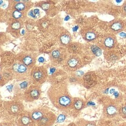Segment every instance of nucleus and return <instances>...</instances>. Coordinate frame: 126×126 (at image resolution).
Masks as SVG:
<instances>
[{
	"label": "nucleus",
	"instance_id": "f257e3e1",
	"mask_svg": "<svg viewBox=\"0 0 126 126\" xmlns=\"http://www.w3.org/2000/svg\"><path fill=\"white\" fill-rule=\"evenodd\" d=\"M47 94L52 105L57 109L68 111L72 108L73 98L66 83L60 82L53 85L48 88Z\"/></svg>",
	"mask_w": 126,
	"mask_h": 126
},
{
	"label": "nucleus",
	"instance_id": "f03ea898",
	"mask_svg": "<svg viewBox=\"0 0 126 126\" xmlns=\"http://www.w3.org/2000/svg\"><path fill=\"white\" fill-rule=\"evenodd\" d=\"M29 75L33 84L40 85L46 81L48 72L47 69L43 66H34L31 69Z\"/></svg>",
	"mask_w": 126,
	"mask_h": 126
},
{
	"label": "nucleus",
	"instance_id": "7ed1b4c3",
	"mask_svg": "<svg viewBox=\"0 0 126 126\" xmlns=\"http://www.w3.org/2000/svg\"><path fill=\"white\" fill-rule=\"evenodd\" d=\"M5 110L9 114L18 117L24 111V106L19 100H12L5 102L4 104Z\"/></svg>",
	"mask_w": 126,
	"mask_h": 126
},
{
	"label": "nucleus",
	"instance_id": "20e7f679",
	"mask_svg": "<svg viewBox=\"0 0 126 126\" xmlns=\"http://www.w3.org/2000/svg\"><path fill=\"white\" fill-rule=\"evenodd\" d=\"M41 94L42 91L40 85L33 84L25 91L23 97L26 102H31L38 99L40 96Z\"/></svg>",
	"mask_w": 126,
	"mask_h": 126
},
{
	"label": "nucleus",
	"instance_id": "39448f33",
	"mask_svg": "<svg viewBox=\"0 0 126 126\" xmlns=\"http://www.w3.org/2000/svg\"><path fill=\"white\" fill-rule=\"evenodd\" d=\"M13 72L16 76V78L19 80H23L27 77L29 69L22 63L18 61L14 63L12 67Z\"/></svg>",
	"mask_w": 126,
	"mask_h": 126
},
{
	"label": "nucleus",
	"instance_id": "423d86ee",
	"mask_svg": "<svg viewBox=\"0 0 126 126\" xmlns=\"http://www.w3.org/2000/svg\"><path fill=\"white\" fill-rule=\"evenodd\" d=\"M18 61L26 66L29 70L34 67L36 63V57L34 55L30 53H22L18 55Z\"/></svg>",
	"mask_w": 126,
	"mask_h": 126
},
{
	"label": "nucleus",
	"instance_id": "0eeeda50",
	"mask_svg": "<svg viewBox=\"0 0 126 126\" xmlns=\"http://www.w3.org/2000/svg\"><path fill=\"white\" fill-rule=\"evenodd\" d=\"M81 67V60L76 55L70 56L65 61V68L70 71H75Z\"/></svg>",
	"mask_w": 126,
	"mask_h": 126
},
{
	"label": "nucleus",
	"instance_id": "6e6552de",
	"mask_svg": "<svg viewBox=\"0 0 126 126\" xmlns=\"http://www.w3.org/2000/svg\"><path fill=\"white\" fill-rule=\"evenodd\" d=\"M56 120V115L52 111H48L36 123L37 126H52Z\"/></svg>",
	"mask_w": 126,
	"mask_h": 126
},
{
	"label": "nucleus",
	"instance_id": "1a4fd4ad",
	"mask_svg": "<svg viewBox=\"0 0 126 126\" xmlns=\"http://www.w3.org/2000/svg\"><path fill=\"white\" fill-rule=\"evenodd\" d=\"M117 105L113 101H108L103 107V115L106 118L114 117L117 114Z\"/></svg>",
	"mask_w": 126,
	"mask_h": 126
},
{
	"label": "nucleus",
	"instance_id": "9d476101",
	"mask_svg": "<svg viewBox=\"0 0 126 126\" xmlns=\"http://www.w3.org/2000/svg\"><path fill=\"white\" fill-rule=\"evenodd\" d=\"M16 123L18 126H34L35 125V122L32 119L29 112L23 113L19 116Z\"/></svg>",
	"mask_w": 126,
	"mask_h": 126
},
{
	"label": "nucleus",
	"instance_id": "9b49d317",
	"mask_svg": "<svg viewBox=\"0 0 126 126\" xmlns=\"http://www.w3.org/2000/svg\"><path fill=\"white\" fill-rule=\"evenodd\" d=\"M117 43L116 36L113 34H108L103 37L102 46L105 49L109 50L114 48Z\"/></svg>",
	"mask_w": 126,
	"mask_h": 126
},
{
	"label": "nucleus",
	"instance_id": "f8f14e48",
	"mask_svg": "<svg viewBox=\"0 0 126 126\" xmlns=\"http://www.w3.org/2000/svg\"><path fill=\"white\" fill-rule=\"evenodd\" d=\"M81 34L84 40L92 42L97 38V34L94 29L90 28H83L81 29Z\"/></svg>",
	"mask_w": 126,
	"mask_h": 126
},
{
	"label": "nucleus",
	"instance_id": "ddd939ff",
	"mask_svg": "<svg viewBox=\"0 0 126 126\" xmlns=\"http://www.w3.org/2000/svg\"><path fill=\"white\" fill-rule=\"evenodd\" d=\"M49 110L46 108H39L33 110L32 111L29 112V114L32 119L34 122H37Z\"/></svg>",
	"mask_w": 126,
	"mask_h": 126
},
{
	"label": "nucleus",
	"instance_id": "4468645a",
	"mask_svg": "<svg viewBox=\"0 0 126 126\" xmlns=\"http://www.w3.org/2000/svg\"><path fill=\"white\" fill-rule=\"evenodd\" d=\"M23 22L20 19H15L9 25V29L12 34H16V36H18L19 34L20 30L23 28Z\"/></svg>",
	"mask_w": 126,
	"mask_h": 126
},
{
	"label": "nucleus",
	"instance_id": "2eb2a0df",
	"mask_svg": "<svg viewBox=\"0 0 126 126\" xmlns=\"http://www.w3.org/2000/svg\"><path fill=\"white\" fill-rule=\"evenodd\" d=\"M15 3L14 4V8L15 11H18L20 12H25L28 11L31 5L29 4V2H20V1H15Z\"/></svg>",
	"mask_w": 126,
	"mask_h": 126
},
{
	"label": "nucleus",
	"instance_id": "dca6fc26",
	"mask_svg": "<svg viewBox=\"0 0 126 126\" xmlns=\"http://www.w3.org/2000/svg\"><path fill=\"white\" fill-rule=\"evenodd\" d=\"M71 36L70 33L65 31L60 34L59 41L60 43L63 46L69 45L71 42Z\"/></svg>",
	"mask_w": 126,
	"mask_h": 126
},
{
	"label": "nucleus",
	"instance_id": "f3484780",
	"mask_svg": "<svg viewBox=\"0 0 126 126\" xmlns=\"http://www.w3.org/2000/svg\"><path fill=\"white\" fill-rule=\"evenodd\" d=\"M110 28L113 32H119L123 29L124 23L120 20H115L110 23Z\"/></svg>",
	"mask_w": 126,
	"mask_h": 126
},
{
	"label": "nucleus",
	"instance_id": "a211bd4d",
	"mask_svg": "<svg viewBox=\"0 0 126 126\" xmlns=\"http://www.w3.org/2000/svg\"><path fill=\"white\" fill-rule=\"evenodd\" d=\"M63 57V51L61 49L57 48L53 50L50 54V59L53 61L57 62L61 61Z\"/></svg>",
	"mask_w": 126,
	"mask_h": 126
},
{
	"label": "nucleus",
	"instance_id": "6ab92c4d",
	"mask_svg": "<svg viewBox=\"0 0 126 126\" xmlns=\"http://www.w3.org/2000/svg\"><path fill=\"white\" fill-rule=\"evenodd\" d=\"M85 103L83 99L77 97V98L73 99L72 108H74V110L77 111H80L85 107Z\"/></svg>",
	"mask_w": 126,
	"mask_h": 126
},
{
	"label": "nucleus",
	"instance_id": "aec40b11",
	"mask_svg": "<svg viewBox=\"0 0 126 126\" xmlns=\"http://www.w3.org/2000/svg\"><path fill=\"white\" fill-rule=\"evenodd\" d=\"M83 81L86 83V85L92 86L94 85L96 81V76L94 73H88L83 77Z\"/></svg>",
	"mask_w": 126,
	"mask_h": 126
},
{
	"label": "nucleus",
	"instance_id": "412c9836",
	"mask_svg": "<svg viewBox=\"0 0 126 126\" xmlns=\"http://www.w3.org/2000/svg\"><path fill=\"white\" fill-rule=\"evenodd\" d=\"M105 57L108 61H114L117 60L118 57L117 55L113 53V51H108L105 53Z\"/></svg>",
	"mask_w": 126,
	"mask_h": 126
},
{
	"label": "nucleus",
	"instance_id": "4be33fe9",
	"mask_svg": "<svg viewBox=\"0 0 126 126\" xmlns=\"http://www.w3.org/2000/svg\"><path fill=\"white\" fill-rule=\"evenodd\" d=\"M77 126H96L94 122H90L85 120H80L77 122Z\"/></svg>",
	"mask_w": 126,
	"mask_h": 126
},
{
	"label": "nucleus",
	"instance_id": "5701e85b",
	"mask_svg": "<svg viewBox=\"0 0 126 126\" xmlns=\"http://www.w3.org/2000/svg\"><path fill=\"white\" fill-rule=\"evenodd\" d=\"M91 50L93 52L94 55H95L96 56H100L102 54V50L100 47L97 46L93 45L91 46Z\"/></svg>",
	"mask_w": 126,
	"mask_h": 126
},
{
	"label": "nucleus",
	"instance_id": "b1692460",
	"mask_svg": "<svg viewBox=\"0 0 126 126\" xmlns=\"http://www.w3.org/2000/svg\"><path fill=\"white\" fill-rule=\"evenodd\" d=\"M24 12H20L18 11L14 10L13 12H12V16L14 18H15V19H20L21 20V19L23 18V16H24Z\"/></svg>",
	"mask_w": 126,
	"mask_h": 126
},
{
	"label": "nucleus",
	"instance_id": "393cba45",
	"mask_svg": "<svg viewBox=\"0 0 126 126\" xmlns=\"http://www.w3.org/2000/svg\"><path fill=\"white\" fill-rule=\"evenodd\" d=\"M40 27L41 29H46L49 26V22L47 20V19H42V20H41L40 23Z\"/></svg>",
	"mask_w": 126,
	"mask_h": 126
},
{
	"label": "nucleus",
	"instance_id": "a878e982",
	"mask_svg": "<svg viewBox=\"0 0 126 126\" xmlns=\"http://www.w3.org/2000/svg\"><path fill=\"white\" fill-rule=\"evenodd\" d=\"M40 6V7L43 9V10H45V11H47L48 9L50 8V4L48 2H43L41 3Z\"/></svg>",
	"mask_w": 126,
	"mask_h": 126
},
{
	"label": "nucleus",
	"instance_id": "bb28decb",
	"mask_svg": "<svg viewBox=\"0 0 126 126\" xmlns=\"http://www.w3.org/2000/svg\"><path fill=\"white\" fill-rule=\"evenodd\" d=\"M119 113L122 117H126V105H124L120 109Z\"/></svg>",
	"mask_w": 126,
	"mask_h": 126
},
{
	"label": "nucleus",
	"instance_id": "cd10ccee",
	"mask_svg": "<svg viewBox=\"0 0 126 126\" xmlns=\"http://www.w3.org/2000/svg\"><path fill=\"white\" fill-rule=\"evenodd\" d=\"M79 45L77 43H74V44H72L71 45H70V48L71 50H72V51L75 52V51H77V50L79 49Z\"/></svg>",
	"mask_w": 126,
	"mask_h": 126
},
{
	"label": "nucleus",
	"instance_id": "c85d7f7f",
	"mask_svg": "<svg viewBox=\"0 0 126 126\" xmlns=\"http://www.w3.org/2000/svg\"><path fill=\"white\" fill-rule=\"evenodd\" d=\"M28 85V82L27 81H23L19 84V86H20V89H25V90L27 89Z\"/></svg>",
	"mask_w": 126,
	"mask_h": 126
},
{
	"label": "nucleus",
	"instance_id": "c756f323",
	"mask_svg": "<svg viewBox=\"0 0 126 126\" xmlns=\"http://www.w3.org/2000/svg\"><path fill=\"white\" fill-rule=\"evenodd\" d=\"M65 119V116L64 114H61L59 116V117L57 119V122H62Z\"/></svg>",
	"mask_w": 126,
	"mask_h": 126
},
{
	"label": "nucleus",
	"instance_id": "7c9ffc66",
	"mask_svg": "<svg viewBox=\"0 0 126 126\" xmlns=\"http://www.w3.org/2000/svg\"><path fill=\"white\" fill-rule=\"evenodd\" d=\"M5 83V79H4V78H3L2 75L0 74V85H3Z\"/></svg>",
	"mask_w": 126,
	"mask_h": 126
},
{
	"label": "nucleus",
	"instance_id": "2f4dec72",
	"mask_svg": "<svg viewBox=\"0 0 126 126\" xmlns=\"http://www.w3.org/2000/svg\"><path fill=\"white\" fill-rule=\"evenodd\" d=\"M123 10L124 13L126 14V3L124 4L123 7Z\"/></svg>",
	"mask_w": 126,
	"mask_h": 126
},
{
	"label": "nucleus",
	"instance_id": "473e14b6",
	"mask_svg": "<svg viewBox=\"0 0 126 126\" xmlns=\"http://www.w3.org/2000/svg\"><path fill=\"white\" fill-rule=\"evenodd\" d=\"M69 126H77V124H75L72 123V124H71Z\"/></svg>",
	"mask_w": 126,
	"mask_h": 126
},
{
	"label": "nucleus",
	"instance_id": "72a5a7b5",
	"mask_svg": "<svg viewBox=\"0 0 126 126\" xmlns=\"http://www.w3.org/2000/svg\"><path fill=\"white\" fill-rule=\"evenodd\" d=\"M123 34H120V36H125L126 37V34H125V33H122Z\"/></svg>",
	"mask_w": 126,
	"mask_h": 126
},
{
	"label": "nucleus",
	"instance_id": "f704fd0d",
	"mask_svg": "<svg viewBox=\"0 0 126 126\" xmlns=\"http://www.w3.org/2000/svg\"><path fill=\"white\" fill-rule=\"evenodd\" d=\"M1 126H9L7 125V124H3V125H1Z\"/></svg>",
	"mask_w": 126,
	"mask_h": 126
},
{
	"label": "nucleus",
	"instance_id": "c9c22d12",
	"mask_svg": "<svg viewBox=\"0 0 126 126\" xmlns=\"http://www.w3.org/2000/svg\"><path fill=\"white\" fill-rule=\"evenodd\" d=\"M123 126V125H122V126Z\"/></svg>",
	"mask_w": 126,
	"mask_h": 126
}]
</instances>
